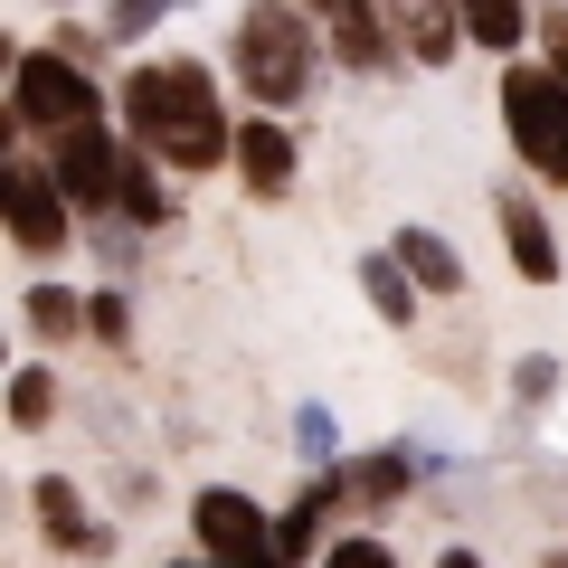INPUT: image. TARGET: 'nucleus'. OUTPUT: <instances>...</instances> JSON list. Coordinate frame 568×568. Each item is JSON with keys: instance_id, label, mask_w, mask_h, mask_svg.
<instances>
[{"instance_id": "nucleus-27", "label": "nucleus", "mask_w": 568, "mask_h": 568, "mask_svg": "<svg viewBox=\"0 0 568 568\" xmlns=\"http://www.w3.org/2000/svg\"><path fill=\"white\" fill-rule=\"evenodd\" d=\"M436 568H484V559H474V549H446V559H436Z\"/></svg>"}, {"instance_id": "nucleus-22", "label": "nucleus", "mask_w": 568, "mask_h": 568, "mask_svg": "<svg viewBox=\"0 0 568 568\" xmlns=\"http://www.w3.org/2000/svg\"><path fill=\"white\" fill-rule=\"evenodd\" d=\"M162 10H171V0H104V39H142Z\"/></svg>"}, {"instance_id": "nucleus-3", "label": "nucleus", "mask_w": 568, "mask_h": 568, "mask_svg": "<svg viewBox=\"0 0 568 568\" xmlns=\"http://www.w3.org/2000/svg\"><path fill=\"white\" fill-rule=\"evenodd\" d=\"M503 133H511V152L530 162V181L568 190V85L549 77L540 58L503 67Z\"/></svg>"}, {"instance_id": "nucleus-6", "label": "nucleus", "mask_w": 568, "mask_h": 568, "mask_svg": "<svg viewBox=\"0 0 568 568\" xmlns=\"http://www.w3.org/2000/svg\"><path fill=\"white\" fill-rule=\"evenodd\" d=\"M0 209H10V246H20V256H58L67 246V190H58V171H39V162H10L0 171Z\"/></svg>"}, {"instance_id": "nucleus-9", "label": "nucleus", "mask_w": 568, "mask_h": 568, "mask_svg": "<svg viewBox=\"0 0 568 568\" xmlns=\"http://www.w3.org/2000/svg\"><path fill=\"white\" fill-rule=\"evenodd\" d=\"M294 171H304L294 133H284L275 114H246V123H237V181L256 190V200H284V190H294Z\"/></svg>"}, {"instance_id": "nucleus-2", "label": "nucleus", "mask_w": 568, "mask_h": 568, "mask_svg": "<svg viewBox=\"0 0 568 568\" xmlns=\"http://www.w3.org/2000/svg\"><path fill=\"white\" fill-rule=\"evenodd\" d=\"M313 67H323V48H313V10L304 0H246L237 10V29H227V77H237L265 114L304 104Z\"/></svg>"}, {"instance_id": "nucleus-15", "label": "nucleus", "mask_w": 568, "mask_h": 568, "mask_svg": "<svg viewBox=\"0 0 568 568\" xmlns=\"http://www.w3.org/2000/svg\"><path fill=\"white\" fill-rule=\"evenodd\" d=\"M455 10H465V39L493 48V58H511L530 39V0H455Z\"/></svg>"}, {"instance_id": "nucleus-19", "label": "nucleus", "mask_w": 568, "mask_h": 568, "mask_svg": "<svg viewBox=\"0 0 568 568\" xmlns=\"http://www.w3.org/2000/svg\"><path fill=\"white\" fill-rule=\"evenodd\" d=\"M332 493H342V484H313V493H294V511H275V549H284V559L323 549V511H332Z\"/></svg>"}, {"instance_id": "nucleus-29", "label": "nucleus", "mask_w": 568, "mask_h": 568, "mask_svg": "<svg viewBox=\"0 0 568 568\" xmlns=\"http://www.w3.org/2000/svg\"><path fill=\"white\" fill-rule=\"evenodd\" d=\"M181 568H227V559H181Z\"/></svg>"}, {"instance_id": "nucleus-14", "label": "nucleus", "mask_w": 568, "mask_h": 568, "mask_svg": "<svg viewBox=\"0 0 568 568\" xmlns=\"http://www.w3.org/2000/svg\"><path fill=\"white\" fill-rule=\"evenodd\" d=\"M123 219L133 227H171L181 219V200H171V181L152 171V152H123Z\"/></svg>"}, {"instance_id": "nucleus-18", "label": "nucleus", "mask_w": 568, "mask_h": 568, "mask_svg": "<svg viewBox=\"0 0 568 568\" xmlns=\"http://www.w3.org/2000/svg\"><path fill=\"white\" fill-rule=\"evenodd\" d=\"M48 417H58V369H48V361L10 369V426H20V436H39Z\"/></svg>"}, {"instance_id": "nucleus-12", "label": "nucleus", "mask_w": 568, "mask_h": 568, "mask_svg": "<svg viewBox=\"0 0 568 568\" xmlns=\"http://www.w3.org/2000/svg\"><path fill=\"white\" fill-rule=\"evenodd\" d=\"M29 503H39V530H48L58 549H77V559H104V540H114V530L85 521V493L67 484V474H39V493H29Z\"/></svg>"}, {"instance_id": "nucleus-17", "label": "nucleus", "mask_w": 568, "mask_h": 568, "mask_svg": "<svg viewBox=\"0 0 568 568\" xmlns=\"http://www.w3.org/2000/svg\"><path fill=\"white\" fill-rule=\"evenodd\" d=\"M361 294H369L379 323H417V275L398 256H361Z\"/></svg>"}, {"instance_id": "nucleus-21", "label": "nucleus", "mask_w": 568, "mask_h": 568, "mask_svg": "<svg viewBox=\"0 0 568 568\" xmlns=\"http://www.w3.org/2000/svg\"><path fill=\"white\" fill-rule=\"evenodd\" d=\"M294 455H304V465H332V455H342V426H332V407H294Z\"/></svg>"}, {"instance_id": "nucleus-23", "label": "nucleus", "mask_w": 568, "mask_h": 568, "mask_svg": "<svg viewBox=\"0 0 568 568\" xmlns=\"http://www.w3.org/2000/svg\"><path fill=\"white\" fill-rule=\"evenodd\" d=\"M540 67L568 85V10H540Z\"/></svg>"}, {"instance_id": "nucleus-1", "label": "nucleus", "mask_w": 568, "mask_h": 568, "mask_svg": "<svg viewBox=\"0 0 568 568\" xmlns=\"http://www.w3.org/2000/svg\"><path fill=\"white\" fill-rule=\"evenodd\" d=\"M123 123H133V142L152 152V162H171V171L237 162V123L219 114V77H209L200 58L133 67V77H123Z\"/></svg>"}, {"instance_id": "nucleus-16", "label": "nucleus", "mask_w": 568, "mask_h": 568, "mask_svg": "<svg viewBox=\"0 0 568 568\" xmlns=\"http://www.w3.org/2000/svg\"><path fill=\"white\" fill-rule=\"evenodd\" d=\"M29 332L39 342H77V332H95V304L67 294V284H29Z\"/></svg>"}, {"instance_id": "nucleus-10", "label": "nucleus", "mask_w": 568, "mask_h": 568, "mask_svg": "<svg viewBox=\"0 0 568 568\" xmlns=\"http://www.w3.org/2000/svg\"><path fill=\"white\" fill-rule=\"evenodd\" d=\"M379 10L417 67H455V48H465V10L455 0H379Z\"/></svg>"}, {"instance_id": "nucleus-4", "label": "nucleus", "mask_w": 568, "mask_h": 568, "mask_svg": "<svg viewBox=\"0 0 568 568\" xmlns=\"http://www.w3.org/2000/svg\"><path fill=\"white\" fill-rule=\"evenodd\" d=\"M10 123L20 133H77V123H95V85H85V67L67 58V48H20L10 58Z\"/></svg>"}, {"instance_id": "nucleus-20", "label": "nucleus", "mask_w": 568, "mask_h": 568, "mask_svg": "<svg viewBox=\"0 0 568 568\" xmlns=\"http://www.w3.org/2000/svg\"><path fill=\"white\" fill-rule=\"evenodd\" d=\"M332 484H342L351 503H398L407 493V455H361V465H342Z\"/></svg>"}, {"instance_id": "nucleus-28", "label": "nucleus", "mask_w": 568, "mask_h": 568, "mask_svg": "<svg viewBox=\"0 0 568 568\" xmlns=\"http://www.w3.org/2000/svg\"><path fill=\"white\" fill-rule=\"evenodd\" d=\"M540 568H568V549H549V559H540Z\"/></svg>"}, {"instance_id": "nucleus-13", "label": "nucleus", "mask_w": 568, "mask_h": 568, "mask_svg": "<svg viewBox=\"0 0 568 568\" xmlns=\"http://www.w3.org/2000/svg\"><path fill=\"white\" fill-rule=\"evenodd\" d=\"M388 256L417 275V294H465V246H455L446 227H398V237H388Z\"/></svg>"}, {"instance_id": "nucleus-25", "label": "nucleus", "mask_w": 568, "mask_h": 568, "mask_svg": "<svg viewBox=\"0 0 568 568\" xmlns=\"http://www.w3.org/2000/svg\"><path fill=\"white\" fill-rule=\"evenodd\" d=\"M95 332H104V342H133V313H123V294H95Z\"/></svg>"}, {"instance_id": "nucleus-11", "label": "nucleus", "mask_w": 568, "mask_h": 568, "mask_svg": "<svg viewBox=\"0 0 568 568\" xmlns=\"http://www.w3.org/2000/svg\"><path fill=\"white\" fill-rule=\"evenodd\" d=\"M493 219H503V246H511V265H521V284H559V275H568L549 219L521 200V190H503V200H493Z\"/></svg>"}, {"instance_id": "nucleus-26", "label": "nucleus", "mask_w": 568, "mask_h": 568, "mask_svg": "<svg viewBox=\"0 0 568 568\" xmlns=\"http://www.w3.org/2000/svg\"><path fill=\"white\" fill-rule=\"evenodd\" d=\"M511 388H521V398H549V388H559V369H549V361H540V351H530V361H521V369H511Z\"/></svg>"}, {"instance_id": "nucleus-8", "label": "nucleus", "mask_w": 568, "mask_h": 568, "mask_svg": "<svg viewBox=\"0 0 568 568\" xmlns=\"http://www.w3.org/2000/svg\"><path fill=\"white\" fill-rule=\"evenodd\" d=\"M304 10H313V29L332 39V58H342V67H361V77H369V67L388 58V10H379V0H304Z\"/></svg>"}, {"instance_id": "nucleus-24", "label": "nucleus", "mask_w": 568, "mask_h": 568, "mask_svg": "<svg viewBox=\"0 0 568 568\" xmlns=\"http://www.w3.org/2000/svg\"><path fill=\"white\" fill-rule=\"evenodd\" d=\"M323 568H398V559H388V540H369V530H361V540H342Z\"/></svg>"}, {"instance_id": "nucleus-7", "label": "nucleus", "mask_w": 568, "mask_h": 568, "mask_svg": "<svg viewBox=\"0 0 568 568\" xmlns=\"http://www.w3.org/2000/svg\"><path fill=\"white\" fill-rule=\"evenodd\" d=\"M58 190L77 200V219H104V209H123V142L104 133V123H77V133H58Z\"/></svg>"}, {"instance_id": "nucleus-5", "label": "nucleus", "mask_w": 568, "mask_h": 568, "mask_svg": "<svg viewBox=\"0 0 568 568\" xmlns=\"http://www.w3.org/2000/svg\"><path fill=\"white\" fill-rule=\"evenodd\" d=\"M190 530H200V559H227V568H284L275 521H265L256 493H237V484H209L200 503H190Z\"/></svg>"}]
</instances>
